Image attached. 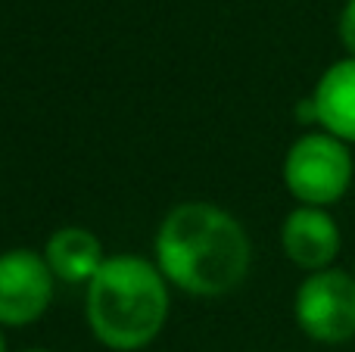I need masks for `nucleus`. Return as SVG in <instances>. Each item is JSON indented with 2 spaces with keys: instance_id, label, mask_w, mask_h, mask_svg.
<instances>
[{
  "instance_id": "f257e3e1",
  "label": "nucleus",
  "mask_w": 355,
  "mask_h": 352,
  "mask_svg": "<svg viewBox=\"0 0 355 352\" xmlns=\"http://www.w3.org/2000/svg\"><path fill=\"white\" fill-rule=\"evenodd\" d=\"M250 237L231 212L212 203H181L156 234L166 281L193 297H225L250 272Z\"/></svg>"
},
{
  "instance_id": "f03ea898",
  "label": "nucleus",
  "mask_w": 355,
  "mask_h": 352,
  "mask_svg": "<svg viewBox=\"0 0 355 352\" xmlns=\"http://www.w3.org/2000/svg\"><path fill=\"white\" fill-rule=\"evenodd\" d=\"M87 324L103 346L144 349L168 318L166 274L141 256H112L87 284Z\"/></svg>"
},
{
  "instance_id": "7ed1b4c3",
  "label": "nucleus",
  "mask_w": 355,
  "mask_h": 352,
  "mask_svg": "<svg viewBox=\"0 0 355 352\" xmlns=\"http://www.w3.org/2000/svg\"><path fill=\"white\" fill-rule=\"evenodd\" d=\"M284 184L302 206H331L352 184V156L327 131L302 134L284 159Z\"/></svg>"
},
{
  "instance_id": "20e7f679",
  "label": "nucleus",
  "mask_w": 355,
  "mask_h": 352,
  "mask_svg": "<svg viewBox=\"0 0 355 352\" xmlns=\"http://www.w3.org/2000/svg\"><path fill=\"white\" fill-rule=\"evenodd\" d=\"M296 322L318 343H346L355 337V274L324 268L309 274L296 290Z\"/></svg>"
},
{
  "instance_id": "39448f33",
  "label": "nucleus",
  "mask_w": 355,
  "mask_h": 352,
  "mask_svg": "<svg viewBox=\"0 0 355 352\" xmlns=\"http://www.w3.org/2000/svg\"><path fill=\"white\" fill-rule=\"evenodd\" d=\"M53 297V272L35 249L0 253V324L22 328L47 312Z\"/></svg>"
},
{
  "instance_id": "423d86ee",
  "label": "nucleus",
  "mask_w": 355,
  "mask_h": 352,
  "mask_svg": "<svg viewBox=\"0 0 355 352\" xmlns=\"http://www.w3.org/2000/svg\"><path fill=\"white\" fill-rule=\"evenodd\" d=\"M284 253L306 272H324L340 253V228L321 206H300L287 215L281 231Z\"/></svg>"
},
{
  "instance_id": "0eeeda50",
  "label": "nucleus",
  "mask_w": 355,
  "mask_h": 352,
  "mask_svg": "<svg viewBox=\"0 0 355 352\" xmlns=\"http://www.w3.org/2000/svg\"><path fill=\"white\" fill-rule=\"evenodd\" d=\"M318 125L343 143H355V56L334 62L312 94Z\"/></svg>"
},
{
  "instance_id": "6e6552de",
  "label": "nucleus",
  "mask_w": 355,
  "mask_h": 352,
  "mask_svg": "<svg viewBox=\"0 0 355 352\" xmlns=\"http://www.w3.org/2000/svg\"><path fill=\"white\" fill-rule=\"evenodd\" d=\"M44 259H47L53 278L66 281V284H91L94 274L106 262L100 240L87 228H78V225L56 231L47 240Z\"/></svg>"
},
{
  "instance_id": "1a4fd4ad",
  "label": "nucleus",
  "mask_w": 355,
  "mask_h": 352,
  "mask_svg": "<svg viewBox=\"0 0 355 352\" xmlns=\"http://www.w3.org/2000/svg\"><path fill=\"white\" fill-rule=\"evenodd\" d=\"M340 41L349 50V56H355V0H346L340 12Z\"/></svg>"
},
{
  "instance_id": "9d476101",
  "label": "nucleus",
  "mask_w": 355,
  "mask_h": 352,
  "mask_svg": "<svg viewBox=\"0 0 355 352\" xmlns=\"http://www.w3.org/2000/svg\"><path fill=\"white\" fill-rule=\"evenodd\" d=\"M0 352H6V340H3V334H0Z\"/></svg>"
},
{
  "instance_id": "9b49d317",
  "label": "nucleus",
  "mask_w": 355,
  "mask_h": 352,
  "mask_svg": "<svg viewBox=\"0 0 355 352\" xmlns=\"http://www.w3.org/2000/svg\"><path fill=\"white\" fill-rule=\"evenodd\" d=\"M28 352H47V349H28Z\"/></svg>"
}]
</instances>
